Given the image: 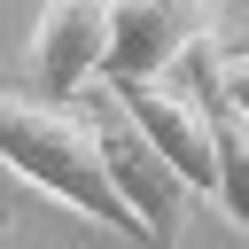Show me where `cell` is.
Listing matches in <instances>:
<instances>
[{
  "mask_svg": "<svg viewBox=\"0 0 249 249\" xmlns=\"http://www.w3.org/2000/svg\"><path fill=\"white\" fill-rule=\"evenodd\" d=\"M210 132H218V210L249 233V117L233 109V101H218L210 109Z\"/></svg>",
  "mask_w": 249,
  "mask_h": 249,
  "instance_id": "obj_6",
  "label": "cell"
},
{
  "mask_svg": "<svg viewBox=\"0 0 249 249\" xmlns=\"http://www.w3.org/2000/svg\"><path fill=\"white\" fill-rule=\"evenodd\" d=\"M0 86H8V78H0Z\"/></svg>",
  "mask_w": 249,
  "mask_h": 249,
  "instance_id": "obj_8",
  "label": "cell"
},
{
  "mask_svg": "<svg viewBox=\"0 0 249 249\" xmlns=\"http://www.w3.org/2000/svg\"><path fill=\"white\" fill-rule=\"evenodd\" d=\"M109 86H117V78H109ZM117 93H124V109L140 117V132L179 163V179H187L195 195H218V132H210L202 93H187V86H171V78H124Z\"/></svg>",
  "mask_w": 249,
  "mask_h": 249,
  "instance_id": "obj_5",
  "label": "cell"
},
{
  "mask_svg": "<svg viewBox=\"0 0 249 249\" xmlns=\"http://www.w3.org/2000/svg\"><path fill=\"white\" fill-rule=\"evenodd\" d=\"M109 62V0H39L31 23V54H23V86L78 101Z\"/></svg>",
  "mask_w": 249,
  "mask_h": 249,
  "instance_id": "obj_4",
  "label": "cell"
},
{
  "mask_svg": "<svg viewBox=\"0 0 249 249\" xmlns=\"http://www.w3.org/2000/svg\"><path fill=\"white\" fill-rule=\"evenodd\" d=\"M218 101H233V109L249 117V39H241V47L218 39V93H210L202 109H218Z\"/></svg>",
  "mask_w": 249,
  "mask_h": 249,
  "instance_id": "obj_7",
  "label": "cell"
},
{
  "mask_svg": "<svg viewBox=\"0 0 249 249\" xmlns=\"http://www.w3.org/2000/svg\"><path fill=\"white\" fill-rule=\"evenodd\" d=\"M0 163L54 195L62 210L93 218L101 233H124V241H148L132 202L117 195L109 179V156H101V132L86 117V101H54V93H31V86H0Z\"/></svg>",
  "mask_w": 249,
  "mask_h": 249,
  "instance_id": "obj_1",
  "label": "cell"
},
{
  "mask_svg": "<svg viewBox=\"0 0 249 249\" xmlns=\"http://www.w3.org/2000/svg\"><path fill=\"white\" fill-rule=\"evenodd\" d=\"M78 101H86V117H93V132H101L109 179H117V195L132 202V218H140L148 249H171V241H179V226H187L195 187H187V179H179V163H171V156L140 132V117L124 109V93H117L109 78H93Z\"/></svg>",
  "mask_w": 249,
  "mask_h": 249,
  "instance_id": "obj_2",
  "label": "cell"
},
{
  "mask_svg": "<svg viewBox=\"0 0 249 249\" xmlns=\"http://www.w3.org/2000/svg\"><path fill=\"white\" fill-rule=\"evenodd\" d=\"M226 0H109V62L101 78H171L202 39H218Z\"/></svg>",
  "mask_w": 249,
  "mask_h": 249,
  "instance_id": "obj_3",
  "label": "cell"
}]
</instances>
